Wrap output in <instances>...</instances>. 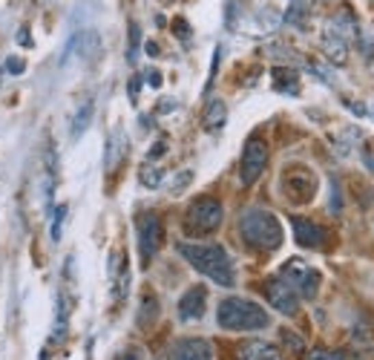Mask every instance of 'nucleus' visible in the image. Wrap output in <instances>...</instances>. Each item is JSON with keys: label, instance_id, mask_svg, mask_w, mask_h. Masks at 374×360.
Returning <instances> with one entry per match:
<instances>
[{"label": "nucleus", "instance_id": "nucleus-28", "mask_svg": "<svg viewBox=\"0 0 374 360\" xmlns=\"http://www.w3.org/2000/svg\"><path fill=\"white\" fill-rule=\"evenodd\" d=\"M308 360H345L343 352H331V349H314L308 355Z\"/></svg>", "mask_w": 374, "mask_h": 360}, {"label": "nucleus", "instance_id": "nucleus-19", "mask_svg": "<svg viewBox=\"0 0 374 360\" xmlns=\"http://www.w3.org/2000/svg\"><path fill=\"white\" fill-rule=\"evenodd\" d=\"M308 15H311V0H291V6L285 12V23L297 26V29H306Z\"/></svg>", "mask_w": 374, "mask_h": 360}, {"label": "nucleus", "instance_id": "nucleus-3", "mask_svg": "<svg viewBox=\"0 0 374 360\" xmlns=\"http://www.w3.org/2000/svg\"><path fill=\"white\" fill-rule=\"evenodd\" d=\"M239 233L248 245L259 248V251H276L282 245L280 219L268 211H259V207H251V211H245L239 216Z\"/></svg>", "mask_w": 374, "mask_h": 360}, {"label": "nucleus", "instance_id": "nucleus-24", "mask_svg": "<svg viewBox=\"0 0 374 360\" xmlns=\"http://www.w3.org/2000/svg\"><path fill=\"white\" fill-rule=\"evenodd\" d=\"M138 47H142V26L130 23V44H127V61L130 64H135V58H138Z\"/></svg>", "mask_w": 374, "mask_h": 360}, {"label": "nucleus", "instance_id": "nucleus-14", "mask_svg": "<svg viewBox=\"0 0 374 360\" xmlns=\"http://www.w3.org/2000/svg\"><path fill=\"white\" fill-rule=\"evenodd\" d=\"M69 49H72L81 61H95L101 52V35L95 29H84L69 40Z\"/></svg>", "mask_w": 374, "mask_h": 360}, {"label": "nucleus", "instance_id": "nucleus-4", "mask_svg": "<svg viewBox=\"0 0 374 360\" xmlns=\"http://www.w3.org/2000/svg\"><path fill=\"white\" fill-rule=\"evenodd\" d=\"M222 216H225V211H222V202L213 199V196H199L196 202H193L187 207L185 214V228L187 233H211L222 225Z\"/></svg>", "mask_w": 374, "mask_h": 360}, {"label": "nucleus", "instance_id": "nucleus-13", "mask_svg": "<svg viewBox=\"0 0 374 360\" xmlns=\"http://www.w3.org/2000/svg\"><path fill=\"white\" fill-rule=\"evenodd\" d=\"M204 306H207L204 285H193L190 292H185V297L178 300V317H182V320H199L204 314Z\"/></svg>", "mask_w": 374, "mask_h": 360}, {"label": "nucleus", "instance_id": "nucleus-6", "mask_svg": "<svg viewBox=\"0 0 374 360\" xmlns=\"http://www.w3.org/2000/svg\"><path fill=\"white\" fill-rule=\"evenodd\" d=\"M282 280L294 288L299 297H306V300H314L317 292H320V271H314L311 266H306V262H299V259L285 262Z\"/></svg>", "mask_w": 374, "mask_h": 360}, {"label": "nucleus", "instance_id": "nucleus-37", "mask_svg": "<svg viewBox=\"0 0 374 360\" xmlns=\"http://www.w3.org/2000/svg\"><path fill=\"white\" fill-rule=\"evenodd\" d=\"M147 55H153V58H156V55H159V44H153V40H147Z\"/></svg>", "mask_w": 374, "mask_h": 360}, {"label": "nucleus", "instance_id": "nucleus-36", "mask_svg": "<svg viewBox=\"0 0 374 360\" xmlns=\"http://www.w3.org/2000/svg\"><path fill=\"white\" fill-rule=\"evenodd\" d=\"M164 150H168V144H164V142H159L153 150H150V159H156V156H161L164 153Z\"/></svg>", "mask_w": 374, "mask_h": 360}, {"label": "nucleus", "instance_id": "nucleus-21", "mask_svg": "<svg viewBox=\"0 0 374 360\" xmlns=\"http://www.w3.org/2000/svg\"><path fill=\"white\" fill-rule=\"evenodd\" d=\"M92 113H95V104H92V101H84V104H81V110H78L75 118H72V138H81V136L87 133L90 121H92Z\"/></svg>", "mask_w": 374, "mask_h": 360}, {"label": "nucleus", "instance_id": "nucleus-38", "mask_svg": "<svg viewBox=\"0 0 374 360\" xmlns=\"http://www.w3.org/2000/svg\"><path fill=\"white\" fill-rule=\"evenodd\" d=\"M18 40H21V44H32V40H29V32H26V29L18 32Z\"/></svg>", "mask_w": 374, "mask_h": 360}, {"label": "nucleus", "instance_id": "nucleus-33", "mask_svg": "<svg viewBox=\"0 0 374 360\" xmlns=\"http://www.w3.org/2000/svg\"><path fill=\"white\" fill-rule=\"evenodd\" d=\"M363 162H366V168L374 173V147H363Z\"/></svg>", "mask_w": 374, "mask_h": 360}, {"label": "nucleus", "instance_id": "nucleus-26", "mask_svg": "<svg viewBox=\"0 0 374 360\" xmlns=\"http://www.w3.org/2000/svg\"><path fill=\"white\" fill-rule=\"evenodd\" d=\"M3 69H6L9 75H23V69H26V61L21 58V55H12V58H6Z\"/></svg>", "mask_w": 374, "mask_h": 360}, {"label": "nucleus", "instance_id": "nucleus-2", "mask_svg": "<svg viewBox=\"0 0 374 360\" xmlns=\"http://www.w3.org/2000/svg\"><path fill=\"white\" fill-rule=\"evenodd\" d=\"M216 323L228 331H259V329H268L271 326V317L268 311L256 306L251 300H242V297H228L219 303L216 309Z\"/></svg>", "mask_w": 374, "mask_h": 360}, {"label": "nucleus", "instance_id": "nucleus-7", "mask_svg": "<svg viewBox=\"0 0 374 360\" xmlns=\"http://www.w3.org/2000/svg\"><path fill=\"white\" fill-rule=\"evenodd\" d=\"M268 164V144L262 138H248V144L242 150V164H239V179L245 188L256 185V179L265 173Z\"/></svg>", "mask_w": 374, "mask_h": 360}, {"label": "nucleus", "instance_id": "nucleus-12", "mask_svg": "<svg viewBox=\"0 0 374 360\" xmlns=\"http://www.w3.org/2000/svg\"><path fill=\"white\" fill-rule=\"evenodd\" d=\"M213 349L202 337H185L170 349V360H211Z\"/></svg>", "mask_w": 374, "mask_h": 360}, {"label": "nucleus", "instance_id": "nucleus-9", "mask_svg": "<svg viewBox=\"0 0 374 360\" xmlns=\"http://www.w3.org/2000/svg\"><path fill=\"white\" fill-rule=\"evenodd\" d=\"M282 185H285V193L294 202H308L311 196H314V190H317V182H314V176L308 173V170H302V168H297V170H288L285 176H282Z\"/></svg>", "mask_w": 374, "mask_h": 360}, {"label": "nucleus", "instance_id": "nucleus-34", "mask_svg": "<svg viewBox=\"0 0 374 360\" xmlns=\"http://www.w3.org/2000/svg\"><path fill=\"white\" fill-rule=\"evenodd\" d=\"M147 84H150V87H156V90L161 87V75L156 73V69H150V73H147Z\"/></svg>", "mask_w": 374, "mask_h": 360}, {"label": "nucleus", "instance_id": "nucleus-16", "mask_svg": "<svg viewBox=\"0 0 374 360\" xmlns=\"http://www.w3.org/2000/svg\"><path fill=\"white\" fill-rule=\"evenodd\" d=\"M323 52L334 64H343L345 55H349V40H345L340 32L331 29V26H325V32H323Z\"/></svg>", "mask_w": 374, "mask_h": 360}, {"label": "nucleus", "instance_id": "nucleus-25", "mask_svg": "<svg viewBox=\"0 0 374 360\" xmlns=\"http://www.w3.org/2000/svg\"><path fill=\"white\" fill-rule=\"evenodd\" d=\"M55 211H58V214H55V219H52V240L58 242L61 240V225H64V219H66V205H58Z\"/></svg>", "mask_w": 374, "mask_h": 360}, {"label": "nucleus", "instance_id": "nucleus-27", "mask_svg": "<svg viewBox=\"0 0 374 360\" xmlns=\"http://www.w3.org/2000/svg\"><path fill=\"white\" fill-rule=\"evenodd\" d=\"M282 340L291 346V352H294V355H302V352H306V343H302V337L291 335V331H282Z\"/></svg>", "mask_w": 374, "mask_h": 360}, {"label": "nucleus", "instance_id": "nucleus-8", "mask_svg": "<svg viewBox=\"0 0 374 360\" xmlns=\"http://www.w3.org/2000/svg\"><path fill=\"white\" fill-rule=\"evenodd\" d=\"M265 294H268L271 306H273L276 311H282V314H288V317L299 311V294L282 280V277H271L268 285H265Z\"/></svg>", "mask_w": 374, "mask_h": 360}, {"label": "nucleus", "instance_id": "nucleus-17", "mask_svg": "<svg viewBox=\"0 0 374 360\" xmlns=\"http://www.w3.org/2000/svg\"><path fill=\"white\" fill-rule=\"evenodd\" d=\"M237 357H239V360H282L280 349H273V346H271V343H259V340H254V343H245V346H239V352H237Z\"/></svg>", "mask_w": 374, "mask_h": 360}, {"label": "nucleus", "instance_id": "nucleus-29", "mask_svg": "<svg viewBox=\"0 0 374 360\" xmlns=\"http://www.w3.org/2000/svg\"><path fill=\"white\" fill-rule=\"evenodd\" d=\"M343 211V202H340V185L337 179H331V214H340Z\"/></svg>", "mask_w": 374, "mask_h": 360}, {"label": "nucleus", "instance_id": "nucleus-20", "mask_svg": "<svg viewBox=\"0 0 374 360\" xmlns=\"http://www.w3.org/2000/svg\"><path fill=\"white\" fill-rule=\"evenodd\" d=\"M273 90H280V92H285V95H297V90H299V78H297V73L294 69H273Z\"/></svg>", "mask_w": 374, "mask_h": 360}, {"label": "nucleus", "instance_id": "nucleus-15", "mask_svg": "<svg viewBox=\"0 0 374 360\" xmlns=\"http://www.w3.org/2000/svg\"><path fill=\"white\" fill-rule=\"evenodd\" d=\"M127 150H130V144H127V138H124V130L116 127L113 136H109V142H107V153H104V164H107L109 173L127 159Z\"/></svg>", "mask_w": 374, "mask_h": 360}, {"label": "nucleus", "instance_id": "nucleus-32", "mask_svg": "<svg viewBox=\"0 0 374 360\" xmlns=\"http://www.w3.org/2000/svg\"><path fill=\"white\" fill-rule=\"evenodd\" d=\"M173 26H176V35H178V38H190V29H187V21H182V18H178V21H176Z\"/></svg>", "mask_w": 374, "mask_h": 360}, {"label": "nucleus", "instance_id": "nucleus-1", "mask_svg": "<svg viewBox=\"0 0 374 360\" xmlns=\"http://www.w3.org/2000/svg\"><path fill=\"white\" fill-rule=\"evenodd\" d=\"M178 254H182L199 274L211 277L216 285H233L237 283V268L233 259L222 245H204V242H178Z\"/></svg>", "mask_w": 374, "mask_h": 360}, {"label": "nucleus", "instance_id": "nucleus-30", "mask_svg": "<svg viewBox=\"0 0 374 360\" xmlns=\"http://www.w3.org/2000/svg\"><path fill=\"white\" fill-rule=\"evenodd\" d=\"M190 179H193V173H190V170L178 173V176H176V182H173V193H182V190H185V185H190Z\"/></svg>", "mask_w": 374, "mask_h": 360}, {"label": "nucleus", "instance_id": "nucleus-5", "mask_svg": "<svg viewBox=\"0 0 374 360\" xmlns=\"http://www.w3.org/2000/svg\"><path fill=\"white\" fill-rule=\"evenodd\" d=\"M135 231H138V254H142V266H150L153 257L159 254L161 240H164V228H161V219L156 214H138L135 216Z\"/></svg>", "mask_w": 374, "mask_h": 360}, {"label": "nucleus", "instance_id": "nucleus-10", "mask_svg": "<svg viewBox=\"0 0 374 360\" xmlns=\"http://www.w3.org/2000/svg\"><path fill=\"white\" fill-rule=\"evenodd\" d=\"M291 228H294V240L297 245L302 248H323L325 245V228H320L317 222H311V219L306 216H291Z\"/></svg>", "mask_w": 374, "mask_h": 360}, {"label": "nucleus", "instance_id": "nucleus-11", "mask_svg": "<svg viewBox=\"0 0 374 360\" xmlns=\"http://www.w3.org/2000/svg\"><path fill=\"white\" fill-rule=\"evenodd\" d=\"M109 283H113V297L124 300L127 297V288H130V266H127V257L121 251L109 254Z\"/></svg>", "mask_w": 374, "mask_h": 360}, {"label": "nucleus", "instance_id": "nucleus-22", "mask_svg": "<svg viewBox=\"0 0 374 360\" xmlns=\"http://www.w3.org/2000/svg\"><path fill=\"white\" fill-rule=\"evenodd\" d=\"M159 317V303H156V297L153 294H144V300H142V311H138V326L142 329H147L150 323H153Z\"/></svg>", "mask_w": 374, "mask_h": 360}, {"label": "nucleus", "instance_id": "nucleus-23", "mask_svg": "<svg viewBox=\"0 0 374 360\" xmlns=\"http://www.w3.org/2000/svg\"><path fill=\"white\" fill-rule=\"evenodd\" d=\"M138 179H142V185H144V188L153 190V188H159V185H161L164 170L159 168V164H144L142 173H138Z\"/></svg>", "mask_w": 374, "mask_h": 360}, {"label": "nucleus", "instance_id": "nucleus-35", "mask_svg": "<svg viewBox=\"0 0 374 360\" xmlns=\"http://www.w3.org/2000/svg\"><path fill=\"white\" fill-rule=\"evenodd\" d=\"M118 360H144V357H142V352H135V349H130V352H124V355H121Z\"/></svg>", "mask_w": 374, "mask_h": 360}, {"label": "nucleus", "instance_id": "nucleus-31", "mask_svg": "<svg viewBox=\"0 0 374 360\" xmlns=\"http://www.w3.org/2000/svg\"><path fill=\"white\" fill-rule=\"evenodd\" d=\"M138 90H142V78L133 75V78H130V99H133V101H138Z\"/></svg>", "mask_w": 374, "mask_h": 360}, {"label": "nucleus", "instance_id": "nucleus-18", "mask_svg": "<svg viewBox=\"0 0 374 360\" xmlns=\"http://www.w3.org/2000/svg\"><path fill=\"white\" fill-rule=\"evenodd\" d=\"M225 121H228V107L225 101H211L204 110V118H202V127L207 133H219L222 127H225Z\"/></svg>", "mask_w": 374, "mask_h": 360}]
</instances>
